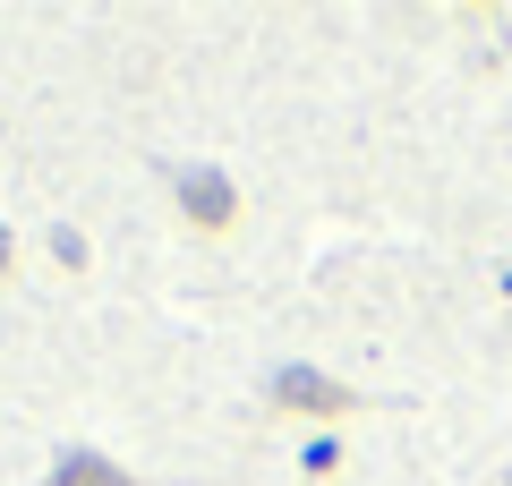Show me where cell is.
Listing matches in <instances>:
<instances>
[{
    "label": "cell",
    "mask_w": 512,
    "mask_h": 486,
    "mask_svg": "<svg viewBox=\"0 0 512 486\" xmlns=\"http://www.w3.org/2000/svg\"><path fill=\"white\" fill-rule=\"evenodd\" d=\"M9 265H18V239H9V231H0V282H9Z\"/></svg>",
    "instance_id": "cell-5"
},
{
    "label": "cell",
    "mask_w": 512,
    "mask_h": 486,
    "mask_svg": "<svg viewBox=\"0 0 512 486\" xmlns=\"http://www.w3.org/2000/svg\"><path fill=\"white\" fill-rule=\"evenodd\" d=\"M43 486H137V478H128L111 452H86V444H77V452H60V469H52Z\"/></svg>",
    "instance_id": "cell-3"
},
{
    "label": "cell",
    "mask_w": 512,
    "mask_h": 486,
    "mask_svg": "<svg viewBox=\"0 0 512 486\" xmlns=\"http://www.w3.org/2000/svg\"><path fill=\"white\" fill-rule=\"evenodd\" d=\"M265 410L274 418H350L359 410V384H333L325 367H274V376H265Z\"/></svg>",
    "instance_id": "cell-1"
},
{
    "label": "cell",
    "mask_w": 512,
    "mask_h": 486,
    "mask_svg": "<svg viewBox=\"0 0 512 486\" xmlns=\"http://www.w3.org/2000/svg\"><path fill=\"white\" fill-rule=\"evenodd\" d=\"M171 205H180V222H188V231H205V239L239 231V180H231V171H214V162L180 171V180H171Z\"/></svg>",
    "instance_id": "cell-2"
},
{
    "label": "cell",
    "mask_w": 512,
    "mask_h": 486,
    "mask_svg": "<svg viewBox=\"0 0 512 486\" xmlns=\"http://www.w3.org/2000/svg\"><path fill=\"white\" fill-rule=\"evenodd\" d=\"M333 461H342V444H333V435H308V452H299V469H308V478H325Z\"/></svg>",
    "instance_id": "cell-4"
}]
</instances>
